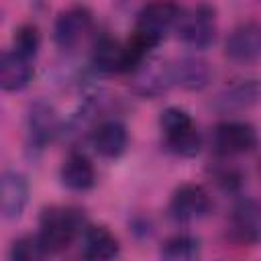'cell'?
Returning <instances> with one entry per match:
<instances>
[{
  "label": "cell",
  "mask_w": 261,
  "mask_h": 261,
  "mask_svg": "<svg viewBox=\"0 0 261 261\" xmlns=\"http://www.w3.org/2000/svg\"><path fill=\"white\" fill-rule=\"evenodd\" d=\"M86 216L75 206H49L39 216L37 237L47 255L65 251L86 228Z\"/></svg>",
  "instance_id": "1"
},
{
  "label": "cell",
  "mask_w": 261,
  "mask_h": 261,
  "mask_svg": "<svg viewBox=\"0 0 261 261\" xmlns=\"http://www.w3.org/2000/svg\"><path fill=\"white\" fill-rule=\"evenodd\" d=\"M179 16L181 8L175 0H153L139 10L130 37L145 45L149 51H153L155 47H159L165 35L175 29Z\"/></svg>",
  "instance_id": "2"
},
{
  "label": "cell",
  "mask_w": 261,
  "mask_h": 261,
  "mask_svg": "<svg viewBox=\"0 0 261 261\" xmlns=\"http://www.w3.org/2000/svg\"><path fill=\"white\" fill-rule=\"evenodd\" d=\"M159 128L163 133L165 149L177 157L190 159L200 153L202 137L188 110L179 106H167L159 116Z\"/></svg>",
  "instance_id": "3"
},
{
  "label": "cell",
  "mask_w": 261,
  "mask_h": 261,
  "mask_svg": "<svg viewBox=\"0 0 261 261\" xmlns=\"http://www.w3.org/2000/svg\"><path fill=\"white\" fill-rule=\"evenodd\" d=\"M175 31L188 47L196 51L208 49L216 39V8L206 2L196 4L188 12H181Z\"/></svg>",
  "instance_id": "4"
},
{
  "label": "cell",
  "mask_w": 261,
  "mask_h": 261,
  "mask_svg": "<svg viewBox=\"0 0 261 261\" xmlns=\"http://www.w3.org/2000/svg\"><path fill=\"white\" fill-rule=\"evenodd\" d=\"M228 239L241 247H255L261 243V202L251 196H241L234 200L228 224Z\"/></svg>",
  "instance_id": "5"
},
{
  "label": "cell",
  "mask_w": 261,
  "mask_h": 261,
  "mask_svg": "<svg viewBox=\"0 0 261 261\" xmlns=\"http://www.w3.org/2000/svg\"><path fill=\"white\" fill-rule=\"evenodd\" d=\"M259 143L257 130L245 120H222L212 130V149L218 157L230 159L253 151Z\"/></svg>",
  "instance_id": "6"
},
{
  "label": "cell",
  "mask_w": 261,
  "mask_h": 261,
  "mask_svg": "<svg viewBox=\"0 0 261 261\" xmlns=\"http://www.w3.org/2000/svg\"><path fill=\"white\" fill-rule=\"evenodd\" d=\"M24 130H27L24 135H27L29 149L43 151L61 133L57 110L43 98L31 102L27 108V116H24Z\"/></svg>",
  "instance_id": "7"
},
{
  "label": "cell",
  "mask_w": 261,
  "mask_h": 261,
  "mask_svg": "<svg viewBox=\"0 0 261 261\" xmlns=\"http://www.w3.org/2000/svg\"><path fill=\"white\" fill-rule=\"evenodd\" d=\"M212 210V198L206 188L198 184H184L179 186L167 204V212L171 220L179 224H192L196 220H202Z\"/></svg>",
  "instance_id": "8"
},
{
  "label": "cell",
  "mask_w": 261,
  "mask_h": 261,
  "mask_svg": "<svg viewBox=\"0 0 261 261\" xmlns=\"http://www.w3.org/2000/svg\"><path fill=\"white\" fill-rule=\"evenodd\" d=\"M92 29V12L86 6H69L63 12H59V16L55 18L53 24V41L59 49L63 51H71L75 49L84 37L90 33Z\"/></svg>",
  "instance_id": "9"
},
{
  "label": "cell",
  "mask_w": 261,
  "mask_h": 261,
  "mask_svg": "<svg viewBox=\"0 0 261 261\" xmlns=\"http://www.w3.org/2000/svg\"><path fill=\"white\" fill-rule=\"evenodd\" d=\"M224 55L234 63H255L261 59V22L249 20L234 27L224 41Z\"/></svg>",
  "instance_id": "10"
},
{
  "label": "cell",
  "mask_w": 261,
  "mask_h": 261,
  "mask_svg": "<svg viewBox=\"0 0 261 261\" xmlns=\"http://www.w3.org/2000/svg\"><path fill=\"white\" fill-rule=\"evenodd\" d=\"M133 90L145 98H157L173 86L171 63L163 59H145L133 73Z\"/></svg>",
  "instance_id": "11"
},
{
  "label": "cell",
  "mask_w": 261,
  "mask_h": 261,
  "mask_svg": "<svg viewBox=\"0 0 261 261\" xmlns=\"http://www.w3.org/2000/svg\"><path fill=\"white\" fill-rule=\"evenodd\" d=\"M29 179L16 169H6L0 181V212L4 220H18L29 202Z\"/></svg>",
  "instance_id": "12"
},
{
  "label": "cell",
  "mask_w": 261,
  "mask_h": 261,
  "mask_svg": "<svg viewBox=\"0 0 261 261\" xmlns=\"http://www.w3.org/2000/svg\"><path fill=\"white\" fill-rule=\"evenodd\" d=\"M90 143L100 157L118 159L128 147V130H126L124 122H120L116 118H106L92 128Z\"/></svg>",
  "instance_id": "13"
},
{
  "label": "cell",
  "mask_w": 261,
  "mask_h": 261,
  "mask_svg": "<svg viewBox=\"0 0 261 261\" xmlns=\"http://www.w3.org/2000/svg\"><path fill=\"white\" fill-rule=\"evenodd\" d=\"M82 257L92 261H108L120 255V243L116 234L104 224H86L80 234Z\"/></svg>",
  "instance_id": "14"
},
{
  "label": "cell",
  "mask_w": 261,
  "mask_h": 261,
  "mask_svg": "<svg viewBox=\"0 0 261 261\" xmlns=\"http://www.w3.org/2000/svg\"><path fill=\"white\" fill-rule=\"evenodd\" d=\"M35 59L14 51L12 47L2 53L0 61V86L4 92H22L35 75Z\"/></svg>",
  "instance_id": "15"
},
{
  "label": "cell",
  "mask_w": 261,
  "mask_h": 261,
  "mask_svg": "<svg viewBox=\"0 0 261 261\" xmlns=\"http://www.w3.org/2000/svg\"><path fill=\"white\" fill-rule=\"evenodd\" d=\"M261 102V82L259 80H237L222 88L216 96L214 106L220 112H241Z\"/></svg>",
  "instance_id": "16"
},
{
  "label": "cell",
  "mask_w": 261,
  "mask_h": 261,
  "mask_svg": "<svg viewBox=\"0 0 261 261\" xmlns=\"http://www.w3.org/2000/svg\"><path fill=\"white\" fill-rule=\"evenodd\" d=\"M90 63L98 73L114 75V73H126V49L124 43L104 35L100 37L90 53Z\"/></svg>",
  "instance_id": "17"
},
{
  "label": "cell",
  "mask_w": 261,
  "mask_h": 261,
  "mask_svg": "<svg viewBox=\"0 0 261 261\" xmlns=\"http://www.w3.org/2000/svg\"><path fill=\"white\" fill-rule=\"evenodd\" d=\"M59 179L63 188L69 192H88L96 184V169L94 163L84 155V153H69L59 169Z\"/></svg>",
  "instance_id": "18"
},
{
  "label": "cell",
  "mask_w": 261,
  "mask_h": 261,
  "mask_svg": "<svg viewBox=\"0 0 261 261\" xmlns=\"http://www.w3.org/2000/svg\"><path fill=\"white\" fill-rule=\"evenodd\" d=\"M171 75H173V86H179L190 92H200L210 84L212 69L204 59L196 55H186L175 63H171Z\"/></svg>",
  "instance_id": "19"
},
{
  "label": "cell",
  "mask_w": 261,
  "mask_h": 261,
  "mask_svg": "<svg viewBox=\"0 0 261 261\" xmlns=\"http://www.w3.org/2000/svg\"><path fill=\"white\" fill-rule=\"evenodd\" d=\"M202 255L200 239L194 234H173L163 241L159 257L165 261H192Z\"/></svg>",
  "instance_id": "20"
},
{
  "label": "cell",
  "mask_w": 261,
  "mask_h": 261,
  "mask_svg": "<svg viewBox=\"0 0 261 261\" xmlns=\"http://www.w3.org/2000/svg\"><path fill=\"white\" fill-rule=\"evenodd\" d=\"M39 47H41V33H39L37 24L24 22L14 31V35H12V49L14 51L35 59L39 53Z\"/></svg>",
  "instance_id": "21"
},
{
  "label": "cell",
  "mask_w": 261,
  "mask_h": 261,
  "mask_svg": "<svg viewBox=\"0 0 261 261\" xmlns=\"http://www.w3.org/2000/svg\"><path fill=\"white\" fill-rule=\"evenodd\" d=\"M8 257L12 261H39V259L47 257V253L37 234H24V237H18L16 241H12Z\"/></svg>",
  "instance_id": "22"
},
{
  "label": "cell",
  "mask_w": 261,
  "mask_h": 261,
  "mask_svg": "<svg viewBox=\"0 0 261 261\" xmlns=\"http://www.w3.org/2000/svg\"><path fill=\"white\" fill-rule=\"evenodd\" d=\"M214 181L216 186L222 190V192H228V194H239L243 184H245V177H243V171L234 165H228V163H222L214 169Z\"/></svg>",
  "instance_id": "23"
},
{
  "label": "cell",
  "mask_w": 261,
  "mask_h": 261,
  "mask_svg": "<svg viewBox=\"0 0 261 261\" xmlns=\"http://www.w3.org/2000/svg\"><path fill=\"white\" fill-rule=\"evenodd\" d=\"M259 173H261V159H259Z\"/></svg>",
  "instance_id": "24"
}]
</instances>
